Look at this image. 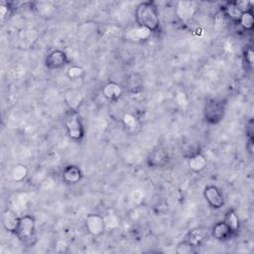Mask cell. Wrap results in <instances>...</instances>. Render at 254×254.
Masks as SVG:
<instances>
[{
	"label": "cell",
	"mask_w": 254,
	"mask_h": 254,
	"mask_svg": "<svg viewBox=\"0 0 254 254\" xmlns=\"http://www.w3.org/2000/svg\"><path fill=\"white\" fill-rule=\"evenodd\" d=\"M64 127L68 138L73 142H81L85 130L78 111L68 110L64 115Z\"/></svg>",
	"instance_id": "cell-2"
},
{
	"label": "cell",
	"mask_w": 254,
	"mask_h": 254,
	"mask_svg": "<svg viewBox=\"0 0 254 254\" xmlns=\"http://www.w3.org/2000/svg\"><path fill=\"white\" fill-rule=\"evenodd\" d=\"M70 64L67 54L64 50L56 49L51 51L45 58V66L50 70H57Z\"/></svg>",
	"instance_id": "cell-5"
},
{
	"label": "cell",
	"mask_w": 254,
	"mask_h": 254,
	"mask_svg": "<svg viewBox=\"0 0 254 254\" xmlns=\"http://www.w3.org/2000/svg\"><path fill=\"white\" fill-rule=\"evenodd\" d=\"M144 86L143 77L139 73H131L125 79V88L129 93H139Z\"/></svg>",
	"instance_id": "cell-18"
},
{
	"label": "cell",
	"mask_w": 254,
	"mask_h": 254,
	"mask_svg": "<svg viewBox=\"0 0 254 254\" xmlns=\"http://www.w3.org/2000/svg\"><path fill=\"white\" fill-rule=\"evenodd\" d=\"M134 15L138 26L149 30L152 34L161 31L159 9L154 1L140 2L135 8Z\"/></svg>",
	"instance_id": "cell-1"
},
{
	"label": "cell",
	"mask_w": 254,
	"mask_h": 254,
	"mask_svg": "<svg viewBox=\"0 0 254 254\" xmlns=\"http://www.w3.org/2000/svg\"><path fill=\"white\" fill-rule=\"evenodd\" d=\"M197 12V5L193 1H180L176 6V15L182 22L191 20Z\"/></svg>",
	"instance_id": "cell-9"
},
{
	"label": "cell",
	"mask_w": 254,
	"mask_h": 254,
	"mask_svg": "<svg viewBox=\"0 0 254 254\" xmlns=\"http://www.w3.org/2000/svg\"><path fill=\"white\" fill-rule=\"evenodd\" d=\"M84 226L86 231L95 237L101 236L106 230L103 215L97 213H90L85 217Z\"/></svg>",
	"instance_id": "cell-7"
},
{
	"label": "cell",
	"mask_w": 254,
	"mask_h": 254,
	"mask_svg": "<svg viewBox=\"0 0 254 254\" xmlns=\"http://www.w3.org/2000/svg\"><path fill=\"white\" fill-rule=\"evenodd\" d=\"M197 247L192 245L190 242H189L187 239H183L177 244L176 247V253L177 254H191L196 252Z\"/></svg>",
	"instance_id": "cell-26"
},
{
	"label": "cell",
	"mask_w": 254,
	"mask_h": 254,
	"mask_svg": "<svg viewBox=\"0 0 254 254\" xmlns=\"http://www.w3.org/2000/svg\"><path fill=\"white\" fill-rule=\"evenodd\" d=\"M66 76L70 80H78L84 76V69L79 65H69L66 70Z\"/></svg>",
	"instance_id": "cell-27"
},
{
	"label": "cell",
	"mask_w": 254,
	"mask_h": 254,
	"mask_svg": "<svg viewBox=\"0 0 254 254\" xmlns=\"http://www.w3.org/2000/svg\"><path fill=\"white\" fill-rule=\"evenodd\" d=\"M210 236H212L215 240L220 241V242H226L232 239V237L236 236L233 231L227 226V224L221 220L216 222L211 230H210Z\"/></svg>",
	"instance_id": "cell-10"
},
{
	"label": "cell",
	"mask_w": 254,
	"mask_h": 254,
	"mask_svg": "<svg viewBox=\"0 0 254 254\" xmlns=\"http://www.w3.org/2000/svg\"><path fill=\"white\" fill-rule=\"evenodd\" d=\"M210 236V230H208L206 227H195L190 230L185 239H187L189 242H190L195 247L200 246L208 237Z\"/></svg>",
	"instance_id": "cell-12"
},
{
	"label": "cell",
	"mask_w": 254,
	"mask_h": 254,
	"mask_svg": "<svg viewBox=\"0 0 254 254\" xmlns=\"http://www.w3.org/2000/svg\"><path fill=\"white\" fill-rule=\"evenodd\" d=\"M243 60L244 63L246 64V65L252 69L253 68V64H254V52L252 47H245L243 50Z\"/></svg>",
	"instance_id": "cell-29"
},
{
	"label": "cell",
	"mask_w": 254,
	"mask_h": 254,
	"mask_svg": "<svg viewBox=\"0 0 254 254\" xmlns=\"http://www.w3.org/2000/svg\"><path fill=\"white\" fill-rule=\"evenodd\" d=\"M62 179L65 184L75 185L81 181L82 172L78 166L67 165L62 172Z\"/></svg>",
	"instance_id": "cell-15"
},
{
	"label": "cell",
	"mask_w": 254,
	"mask_h": 254,
	"mask_svg": "<svg viewBox=\"0 0 254 254\" xmlns=\"http://www.w3.org/2000/svg\"><path fill=\"white\" fill-rule=\"evenodd\" d=\"M170 161L171 158L167 150L163 148H156L153 151H151L147 156L146 164L149 168L158 169L168 166Z\"/></svg>",
	"instance_id": "cell-8"
},
{
	"label": "cell",
	"mask_w": 254,
	"mask_h": 254,
	"mask_svg": "<svg viewBox=\"0 0 254 254\" xmlns=\"http://www.w3.org/2000/svg\"><path fill=\"white\" fill-rule=\"evenodd\" d=\"M222 14L230 21L238 23L242 12L237 8L235 1H228L222 6Z\"/></svg>",
	"instance_id": "cell-22"
},
{
	"label": "cell",
	"mask_w": 254,
	"mask_h": 254,
	"mask_svg": "<svg viewBox=\"0 0 254 254\" xmlns=\"http://www.w3.org/2000/svg\"><path fill=\"white\" fill-rule=\"evenodd\" d=\"M34 10L40 15L42 18H51L56 13V6L52 2L47 1H39L34 3Z\"/></svg>",
	"instance_id": "cell-20"
},
{
	"label": "cell",
	"mask_w": 254,
	"mask_h": 254,
	"mask_svg": "<svg viewBox=\"0 0 254 254\" xmlns=\"http://www.w3.org/2000/svg\"><path fill=\"white\" fill-rule=\"evenodd\" d=\"M206 165L207 160L205 156L199 151L192 153L188 159V166L193 173H200L205 169Z\"/></svg>",
	"instance_id": "cell-17"
},
{
	"label": "cell",
	"mask_w": 254,
	"mask_h": 254,
	"mask_svg": "<svg viewBox=\"0 0 254 254\" xmlns=\"http://www.w3.org/2000/svg\"><path fill=\"white\" fill-rule=\"evenodd\" d=\"M13 7L10 3H1L0 5V19L2 24L8 20L13 14Z\"/></svg>",
	"instance_id": "cell-28"
},
{
	"label": "cell",
	"mask_w": 254,
	"mask_h": 254,
	"mask_svg": "<svg viewBox=\"0 0 254 254\" xmlns=\"http://www.w3.org/2000/svg\"><path fill=\"white\" fill-rule=\"evenodd\" d=\"M238 25L244 30V31H252L254 27V16H253V10L243 12L239 18Z\"/></svg>",
	"instance_id": "cell-24"
},
{
	"label": "cell",
	"mask_w": 254,
	"mask_h": 254,
	"mask_svg": "<svg viewBox=\"0 0 254 254\" xmlns=\"http://www.w3.org/2000/svg\"><path fill=\"white\" fill-rule=\"evenodd\" d=\"M14 235L25 245H31L36 238V220L33 215H21Z\"/></svg>",
	"instance_id": "cell-3"
},
{
	"label": "cell",
	"mask_w": 254,
	"mask_h": 254,
	"mask_svg": "<svg viewBox=\"0 0 254 254\" xmlns=\"http://www.w3.org/2000/svg\"><path fill=\"white\" fill-rule=\"evenodd\" d=\"M103 219H104V222H105L106 229H114V228L119 226L120 218L117 215V213L112 209H108L107 211L104 212Z\"/></svg>",
	"instance_id": "cell-25"
},
{
	"label": "cell",
	"mask_w": 254,
	"mask_h": 254,
	"mask_svg": "<svg viewBox=\"0 0 254 254\" xmlns=\"http://www.w3.org/2000/svg\"><path fill=\"white\" fill-rule=\"evenodd\" d=\"M202 194L207 204L213 209H219L225 203L222 191L215 185H207L204 188Z\"/></svg>",
	"instance_id": "cell-6"
},
{
	"label": "cell",
	"mask_w": 254,
	"mask_h": 254,
	"mask_svg": "<svg viewBox=\"0 0 254 254\" xmlns=\"http://www.w3.org/2000/svg\"><path fill=\"white\" fill-rule=\"evenodd\" d=\"M64 99L68 110L78 111L83 102V95L76 88H68L64 91Z\"/></svg>",
	"instance_id": "cell-11"
},
{
	"label": "cell",
	"mask_w": 254,
	"mask_h": 254,
	"mask_svg": "<svg viewBox=\"0 0 254 254\" xmlns=\"http://www.w3.org/2000/svg\"><path fill=\"white\" fill-rule=\"evenodd\" d=\"M152 33L140 26H137L135 28H131L128 31L125 32V39L129 42L133 43H141L146 40H148L151 37Z\"/></svg>",
	"instance_id": "cell-16"
},
{
	"label": "cell",
	"mask_w": 254,
	"mask_h": 254,
	"mask_svg": "<svg viewBox=\"0 0 254 254\" xmlns=\"http://www.w3.org/2000/svg\"><path fill=\"white\" fill-rule=\"evenodd\" d=\"M226 104L219 99H209L203 107V118L209 125L218 124L224 117Z\"/></svg>",
	"instance_id": "cell-4"
},
{
	"label": "cell",
	"mask_w": 254,
	"mask_h": 254,
	"mask_svg": "<svg viewBox=\"0 0 254 254\" xmlns=\"http://www.w3.org/2000/svg\"><path fill=\"white\" fill-rule=\"evenodd\" d=\"M28 174H29V170L24 164H16L15 166H13L10 172V176L12 180L17 183L23 182L28 177Z\"/></svg>",
	"instance_id": "cell-23"
},
{
	"label": "cell",
	"mask_w": 254,
	"mask_h": 254,
	"mask_svg": "<svg viewBox=\"0 0 254 254\" xmlns=\"http://www.w3.org/2000/svg\"><path fill=\"white\" fill-rule=\"evenodd\" d=\"M20 216L12 209H5L1 215V223L3 228L9 233H15L19 223Z\"/></svg>",
	"instance_id": "cell-13"
},
{
	"label": "cell",
	"mask_w": 254,
	"mask_h": 254,
	"mask_svg": "<svg viewBox=\"0 0 254 254\" xmlns=\"http://www.w3.org/2000/svg\"><path fill=\"white\" fill-rule=\"evenodd\" d=\"M123 93L122 86L115 81H108L102 87L103 97L109 102H116Z\"/></svg>",
	"instance_id": "cell-14"
},
{
	"label": "cell",
	"mask_w": 254,
	"mask_h": 254,
	"mask_svg": "<svg viewBox=\"0 0 254 254\" xmlns=\"http://www.w3.org/2000/svg\"><path fill=\"white\" fill-rule=\"evenodd\" d=\"M246 149L249 152V154L252 156L253 155V138H248V141L246 144Z\"/></svg>",
	"instance_id": "cell-30"
},
{
	"label": "cell",
	"mask_w": 254,
	"mask_h": 254,
	"mask_svg": "<svg viewBox=\"0 0 254 254\" xmlns=\"http://www.w3.org/2000/svg\"><path fill=\"white\" fill-rule=\"evenodd\" d=\"M122 123L125 131L130 135H135L140 131L139 120L131 113H124L122 117Z\"/></svg>",
	"instance_id": "cell-19"
},
{
	"label": "cell",
	"mask_w": 254,
	"mask_h": 254,
	"mask_svg": "<svg viewBox=\"0 0 254 254\" xmlns=\"http://www.w3.org/2000/svg\"><path fill=\"white\" fill-rule=\"evenodd\" d=\"M223 221L227 224V226L233 231L235 235L238 234L239 229H240V219L238 214L233 208H229L226 210L224 214Z\"/></svg>",
	"instance_id": "cell-21"
}]
</instances>
